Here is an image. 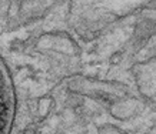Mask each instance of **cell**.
<instances>
[{
  "label": "cell",
  "instance_id": "cell-1",
  "mask_svg": "<svg viewBox=\"0 0 156 134\" xmlns=\"http://www.w3.org/2000/svg\"><path fill=\"white\" fill-rule=\"evenodd\" d=\"M17 116V91L6 60L0 54V134H12Z\"/></svg>",
  "mask_w": 156,
  "mask_h": 134
},
{
  "label": "cell",
  "instance_id": "cell-2",
  "mask_svg": "<svg viewBox=\"0 0 156 134\" xmlns=\"http://www.w3.org/2000/svg\"><path fill=\"white\" fill-rule=\"evenodd\" d=\"M67 89L73 93L85 94L90 97H112L115 100H120L128 96L129 89L118 82H99L87 77L76 76L67 82Z\"/></svg>",
  "mask_w": 156,
  "mask_h": 134
},
{
  "label": "cell",
  "instance_id": "cell-3",
  "mask_svg": "<svg viewBox=\"0 0 156 134\" xmlns=\"http://www.w3.org/2000/svg\"><path fill=\"white\" fill-rule=\"evenodd\" d=\"M137 84L139 90L152 104L156 106V67H152V62L137 66Z\"/></svg>",
  "mask_w": 156,
  "mask_h": 134
},
{
  "label": "cell",
  "instance_id": "cell-4",
  "mask_svg": "<svg viewBox=\"0 0 156 134\" xmlns=\"http://www.w3.org/2000/svg\"><path fill=\"white\" fill-rule=\"evenodd\" d=\"M39 49H53L57 52H63L67 54L77 53V46L73 40L66 37L65 34H43V37L37 42Z\"/></svg>",
  "mask_w": 156,
  "mask_h": 134
},
{
  "label": "cell",
  "instance_id": "cell-5",
  "mask_svg": "<svg viewBox=\"0 0 156 134\" xmlns=\"http://www.w3.org/2000/svg\"><path fill=\"white\" fill-rule=\"evenodd\" d=\"M143 109H145L143 103H140L139 100L130 97V99H126L125 103H116V104H113L110 113L113 114V117H116L119 120H128L130 117H133V116H137Z\"/></svg>",
  "mask_w": 156,
  "mask_h": 134
},
{
  "label": "cell",
  "instance_id": "cell-6",
  "mask_svg": "<svg viewBox=\"0 0 156 134\" xmlns=\"http://www.w3.org/2000/svg\"><path fill=\"white\" fill-rule=\"evenodd\" d=\"M52 97H44L42 100L39 101V106H37V116L39 117H44V116L48 114L49 109L52 107Z\"/></svg>",
  "mask_w": 156,
  "mask_h": 134
},
{
  "label": "cell",
  "instance_id": "cell-7",
  "mask_svg": "<svg viewBox=\"0 0 156 134\" xmlns=\"http://www.w3.org/2000/svg\"><path fill=\"white\" fill-rule=\"evenodd\" d=\"M99 134H126V133L123 130H120L119 127H116V126L105 124V126H100Z\"/></svg>",
  "mask_w": 156,
  "mask_h": 134
},
{
  "label": "cell",
  "instance_id": "cell-8",
  "mask_svg": "<svg viewBox=\"0 0 156 134\" xmlns=\"http://www.w3.org/2000/svg\"><path fill=\"white\" fill-rule=\"evenodd\" d=\"M9 2L7 0H0V20H3L7 16V12H9Z\"/></svg>",
  "mask_w": 156,
  "mask_h": 134
},
{
  "label": "cell",
  "instance_id": "cell-9",
  "mask_svg": "<svg viewBox=\"0 0 156 134\" xmlns=\"http://www.w3.org/2000/svg\"><path fill=\"white\" fill-rule=\"evenodd\" d=\"M23 134H36V133H34L33 130H24Z\"/></svg>",
  "mask_w": 156,
  "mask_h": 134
}]
</instances>
